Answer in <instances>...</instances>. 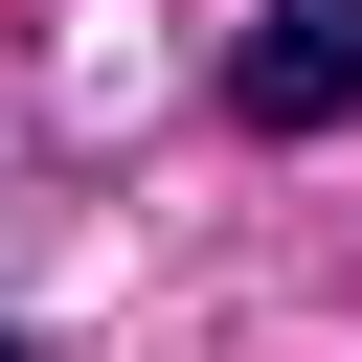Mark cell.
Segmentation results:
<instances>
[{"mask_svg": "<svg viewBox=\"0 0 362 362\" xmlns=\"http://www.w3.org/2000/svg\"><path fill=\"white\" fill-rule=\"evenodd\" d=\"M204 90H226V136H339L362 113V0H249Z\"/></svg>", "mask_w": 362, "mask_h": 362, "instance_id": "1", "label": "cell"}]
</instances>
